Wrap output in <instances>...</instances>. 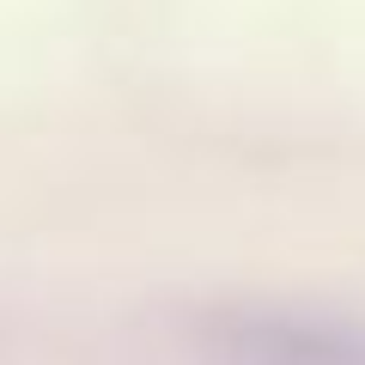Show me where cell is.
Masks as SVG:
<instances>
[{"mask_svg":"<svg viewBox=\"0 0 365 365\" xmlns=\"http://www.w3.org/2000/svg\"><path fill=\"white\" fill-rule=\"evenodd\" d=\"M182 365H365V323L329 311H220L182 347Z\"/></svg>","mask_w":365,"mask_h":365,"instance_id":"1","label":"cell"}]
</instances>
